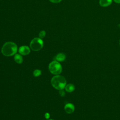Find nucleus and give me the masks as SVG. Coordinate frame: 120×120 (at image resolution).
<instances>
[{"label":"nucleus","instance_id":"f257e3e1","mask_svg":"<svg viewBox=\"0 0 120 120\" xmlns=\"http://www.w3.org/2000/svg\"><path fill=\"white\" fill-rule=\"evenodd\" d=\"M1 53L5 56H11L16 53L17 46L14 42H7L5 43L1 48Z\"/></svg>","mask_w":120,"mask_h":120},{"label":"nucleus","instance_id":"f03ea898","mask_svg":"<svg viewBox=\"0 0 120 120\" xmlns=\"http://www.w3.org/2000/svg\"><path fill=\"white\" fill-rule=\"evenodd\" d=\"M51 83L53 88L56 90H60L65 88L67 84V81L64 76L58 75L52 77Z\"/></svg>","mask_w":120,"mask_h":120},{"label":"nucleus","instance_id":"7ed1b4c3","mask_svg":"<svg viewBox=\"0 0 120 120\" xmlns=\"http://www.w3.org/2000/svg\"><path fill=\"white\" fill-rule=\"evenodd\" d=\"M50 72L53 75H58L62 72V66L59 61L53 60L50 63L48 66Z\"/></svg>","mask_w":120,"mask_h":120},{"label":"nucleus","instance_id":"20e7f679","mask_svg":"<svg viewBox=\"0 0 120 120\" xmlns=\"http://www.w3.org/2000/svg\"><path fill=\"white\" fill-rule=\"evenodd\" d=\"M43 41L39 38H33L30 43V47L34 51H39L43 46Z\"/></svg>","mask_w":120,"mask_h":120},{"label":"nucleus","instance_id":"39448f33","mask_svg":"<svg viewBox=\"0 0 120 120\" xmlns=\"http://www.w3.org/2000/svg\"><path fill=\"white\" fill-rule=\"evenodd\" d=\"M30 48L26 45H23L21 46L18 50L19 53L22 55H27L30 52Z\"/></svg>","mask_w":120,"mask_h":120},{"label":"nucleus","instance_id":"423d86ee","mask_svg":"<svg viewBox=\"0 0 120 120\" xmlns=\"http://www.w3.org/2000/svg\"><path fill=\"white\" fill-rule=\"evenodd\" d=\"M74 105L70 103H67L64 106L65 111L68 114H71L73 113L75 111Z\"/></svg>","mask_w":120,"mask_h":120},{"label":"nucleus","instance_id":"0eeeda50","mask_svg":"<svg viewBox=\"0 0 120 120\" xmlns=\"http://www.w3.org/2000/svg\"><path fill=\"white\" fill-rule=\"evenodd\" d=\"M54 58V60L57 61H63L66 59V55L63 53H59L56 55Z\"/></svg>","mask_w":120,"mask_h":120},{"label":"nucleus","instance_id":"6e6552de","mask_svg":"<svg viewBox=\"0 0 120 120\" xmlns=\"http://www.w3.org/2000/svg\"><path fill=\"white\" fill-rule=\"evenodd\" d=\"M112 0H99V3L101 7H106L110 5Z\"/></svg>","mask_w":120,"mask_h":120},{"label":"nucleus","instance_id":"1a4fd4ad","mask_svg":"<svg viewBox=\"0 0 120 120\" xmlns=\"http://www.w3.org/2000/svg\"><path fill=\"white\" fill-rule=\"evenodd\" d=\"M14 60L18 64H21L23 61V58L21 54L16 53L14 56Z\"/></svg>","mask_w":120,"mask_h":120},{"label":"nucleus","instance_id":"9d476101","mask_svg":"<svg viewBox=\"0 0 120 120\" xmlns=\"http://www.w3.org/2000/svg\"><path fill=\"white\" fill-rule=\"evenodd\" d=\"M65 90L68 92H72L75 90V87L73 84L69 83V84H66L65 87Z\"/></svg>","mask_w":120,"mask_h":120},{"label":"nucleus","instance_id":"9b49d317","mask_svg":"<svg viewBox=\"0 0 120 120\" xmlns=\"http://www.w3.org/2000/svg\"><path fill=\"white\" fill-rule=\"evenodd\" d=\"M33 75L35 77H38L41 75V71L39 69H37L33 71Z\"/></svg>","mask_w":120,"mask_h":120},{"label":"nucleus","instance_id":"f8f14e48","mask_svg":"<svg viewBox=\"0 0 120 120\" xmlns=\"http://www.w3.org/2000/svg\"><path fill=\"white\" fill-rule=\"evenodd\" d=\"M45 34H46V33H45V31H44V30L41 31L39 34V38L41 39L45 38Z\"/></svg>","mask_w":120,"mask_h":120},{"label":"nucleus","instance_id":"ddd939ff","mask_svg":"<svg viewBox=\"0 0 120 120\" xmlns=\"http://www.w3.org/2000/svg\"><path fill=\"white\" fill-rule=\"evenodd\" d=\"M59 94L60 95V96L61 97H64L65 95V92L64 91V90H59Z\"/></svg>","mask_w":120,"mask_h":120},{"label":"nucleus","instance_id":"4468645a","mask_svg":"<svg viewBox=\"0 0 120 120\" xmlns=\"http://www.w3.org/2000/svg\"><path fill=\"white\" fill-rule=\"evenodd\" d=\"M45 118L46 119H47V120L49 119L50 118V114H49L48 112H46V113H45Z\"/></svg>","mask_w":120,"mask_h":120},{"label":"nucleus","instance_id":"2eb2a0df","mask_svg":"<svg viewBox=\"0 0 120 120\" xmlns=\"http://www.w3.org/2000/svg\"><path fill=\"white\" fill-rule=\"evenodd\" d=\"M49 1L54 3H58L60 2L61 1V0H49Z\"/></svg>","mask_w":120,"mask_h":120},{"label":"nucleus","instance_id":"dca6fc26","mask_svg":"<svg viewBox=\"0 0 120 120\" xmlns=\"http://www.w3.org/2000/svg\"><path fill=\"white\" fill-rule=\"evenodd\" d=\"M114 1L117 3H120V0H113Z\"/></svg>","mask_w":120,"mask_h":120},{"label":"nucleus","instance_id":"f3484780","mask_svg":"<svg viewBox=\"0 0 120 120\" xmlns=\"http://www.w3.org/2000/svg\"><path fill=\"white\" fill-rule=\"evenodd\" d=\"M47 120H52V119H48Z\"/></svg>","mask_w":120,"mask_h":120},{"label":"nucleus","instance_id":"a211bd4d","mask_svg":"<svg viewBox=\"0 0 120 120\" xmlns=\"http://www.w3.org/2000/svg\"><path fill=\"white\" fill-rule=\"evenodd\" d=\"M119 43H120V41H119Z\"/></svg>","mask_w":120,"mask_h":120}]
</instances>
